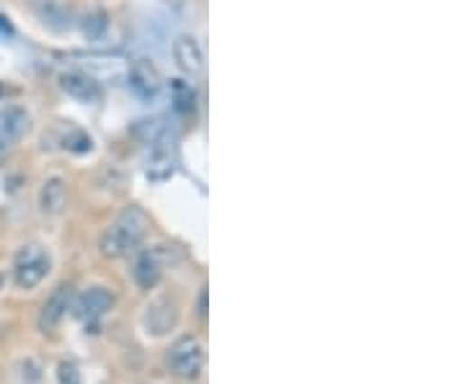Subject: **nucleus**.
I'll list each match as a JSON object with an SVG mask.
<instances>
[{
  "instance_id": "nucleus-4",
  "label": "nucleus",
  "mask_w": 465,
  "mask_h": 384,
  "mask_svg": "<svg viewBox=\"0 0 465 384\" xmlns=\"http://www.w3.org/2000/svg\"><path fill=\"white\" fill-rule=\"evenodd\" d=\"M114 307V294L104 287H91L88 292H83L73 302L70 310L75 317L86 325V328H98L101 317Z\"/></svg>"
},
{
  "instance_id": "nucleus-8",
  "label": "nucleus",
  "mask_w": 465,
  "mask_h": 384,
  "mask_svg": "<svg viewBox=\"0 0 465 384\" xmlns=\"http://www.w3.org/2000/svg\"><path fill=\"white\" fill-rule=\"evenodd\" d=\"M60 88L80 104H96L101 98V86L83 70H68L60 75Z\"/></svg>"
},
{
  "instance_id": "nucleus-12",
  "label": "nucleus",
  "mask_w": 465,
  "mask_h": 384,
  "mask_svg": "<svg viewBox=\"0 0 465 384\" xmlns=\"http://www.w3.org/2000/svg\"><path fill=\"white\" fill-rule=\"evenodd\" d=\"M173 170V145H168V140H158L150 147L148 160V178L153 181H166Z\"/></svg>"
},
{
  "instance_id": "nucleus-17",
  "label": "nucleus",
  "mask_w": 465,
  "mask_h": 384,
  "mask_svg": "<svg viewBox=\"0 0 465 384\" xmlns=\"http://www.w3.org/2000/svg\"><path fill=\"white\" fill-rule=\"evenodd\" d=\"M197 312H200V317H207V289H202V294H200V302H197Z\"/></svg>"
},
{
  "instance_id": "nucleus-5",
  "label": "nucleus",
  "mask_w": 465,
  "mask_h": 384,
  "mask_svg": "<svg viewBox=\"0 0 465 384\" xmlns=\"http://www.w3.org/2000/svg\"><path fill=\"white\" fill-rule=\"evenodd\" d=\"M29 129V114L21 106H5L0 109V160L19 145L21 137Z\"/></svg>"
},
{
  "instance_id": "nucleus-21",
  "label": "nucleus",
  "mask_w": 465,
  "mask_h": 384,
  "mask_svg": "<svg viewBox=\"0 0 465 384\" xmlns=\"http://www.w3.org/2000/svg\"><path fill=\"white\" fill-rule=\"evenodd\" d=\"M0 96H3V86H0Z\"/></svg>"
},
{
  "instance_id": "nucleus-10",
  "label": "nucleus",
  "mask_w": 465,
  "mask_h": 384,
  "mask_svg": "<svg viewBox=\"0 0 465 384\" xmlns=\"http://www.w3.org/2000/svg\"><path fill=\"white\" fill-rule=\"evenodd\" d=\"M176 317H179L176 305L168 297H158L145 312V328L153 335H166L168 330L176 325Z\"/></svg>"
},
{
  "instance_id": "nucleus-15",
  "label": "nucleus",
  "mask_w": 465,
  "mask_h": 384,
  "mask_svg": "<svg viewBox=\"0 0 465 384\" xmlns=\"http://www.w3.org/2000/svg\"><path fill=\"white\" fill-rule=\"evenodd\" d=\"M93 147L91 137L86 134V132H73L68 140H65V150H70V152H78V155H83V152H88Z\"/></svg>"
},
{
  "instance_id": "nucleus-2",
  "label": "nucleus",
  "mask_w": 465,
  "mask_h": 384,
  "mask_svg": "<svg viewBox=\"0 0 465 384\" xmlns=\"http://www.w3.org/2000/svg\"><path fill=\"white\" fill-rule=\"evenodd\" d=\"M50 269H52L50 253L37 242H29L19 248V253L14 258V281L19 289H34L47 279Z\"/></svg>"
},
{
  "instance_id": "nucleus-18",
  "label": "nucleus",
  "mask_w": 465,
  "mask_h": 384,
  "mask_svg": "<svg viewBox=\"0 0 465 384\" xmlns=\"http://www.w3.org/2000/svg\"><path fill=\"white\" fill-rule=\"evenodd\" d=\"M11 34H14V29H11V23H8V19H3V16H0V39L11 37Z\"/></svg>"
},
{
  "instance_id": "nucleus-13",
  "label": "nucleus",
  "mask_w": 465,
  "mask_h": 384,
  "mask_svg": "<svg viewBox=\"0 0 465 384\" xmlns=\"http://www.w3.org/2000/svg\"><path fill=\"white\" fill-rule=\"evenodd\" d=\"M68 202V186L62 178H47V181L42 183V191H39V206H42V212H47V215H60L62 212V206Z\"/></svg>"
},
{
  "instance_id": "nucleus-3",
  "label": "nucleus",
  "mask_w": 465,
  "mask_h": 384,
  "mask_svg": "<svg viewBox=\"0 0 465 384\" xmlns=\"http://www.w3.org/2000/svg\"><path fill=\"white\" fill-rule=\"evenodd\" d=\"M205 366V348L197 338L184 335L168 351V369L181 379H197Z\"/></svg>"
},
{
  "instance_id": "nucleus-9",
  "label": "nucleus",
  "mask_w": 465,
  "mask_h": 384,
  "mask_svg": "<svg viewBox=\"0 0 465 384\" xmlns=\"http://www.w3.org/2000/svg\"><path fill=\"white\" fill-rule=\"evenodd\" d=\"M130 271L135 284L140 289H153L161 281V274H163V263H161L158 251H140V253H135Z\"/></svg>"
},
{
  "instance_id": "nucleus-20",
  "label": "nucleus",
  "mask_w": 465,
  "mask_h": 384,
  "mask_svg": "<svg viewBox=\"0 0 465 384\" xmlns=\"http://www.w3.org/2000/svg\"><path fill=\"white\" fill-rule=\"evenodd\" d=\"M0 287H3V276H0Z\"/></svg>"
},
{
  "instance_id": "nucleus-16",
  "label": "nucleus",
  "mask_w": 465,
  "mask_h": 384,
  "mask_svg": "<svg viewBox=\"0 0 465 384\" xmlns=\"http://www.w3.org/2000/svg\"><path fill=\"white\" fill-rule=\"evenodd\" d=\"M57 384H80V371L70 361H62L57 369Z\"/></svg>"
},
{
  "instance_id": "nucleus-6",
  "label": "nucleus",
  "mask_w": 465,
  "mask_h": 384,
  "mask_svg": "<svg viewBox=\"0 0 465 384\" xmlns=\"http://www.w3.org/2000/svg\"><path fill=\"white\" fill-rule=\"evenodd\" d=\"M73 307V287L68 284H60L55 292L47 297V302L42 305L39 312V328L44 333H52L60 328V323L65 320L68 310Z\"/></svg>"
},
{
  "instance_id": "nucleus-1",
  "label": "nucleus",
  "mask_w": 465,
  "mask_h": 384,
  "mask_svg": "<svg viewBox=\"0 0 465 384\" xmlns=\"http://www.w3.org/2000/svg\"><path fill=\"white\" fill-rule=\"evenodd\" d=\"M150 220L148 215L140 206H127L116 215V220L107 227V233L101 235V253L107 258H122L135 253L140 248V242L145 240Z\"/></svg>"
},
{
  "instance_id": "nucleus-14",
  "label": "nucleus",
  "mask_w": 465,
  "mask_h": 384,
  "mask_svg": "<svg viewBox=\"0 0 465 384\" xmlns=\"http://www.w3.org/2000/svg\"><path fill=\"white\" fill-rule=\"evenodd\" d=\"M171 91H173V104H176V109L179 111L194 109V91H191V86H189V83H184V80H173Z\"/></svg>"
},
{
  "instance_id": "nucleus-19",
  "label": "nucleus",
  "mask_w": 465,
  "mask_h": 384,
  "mask_svg": "<svg viewBox=\"0 0 465 384\" xmlns=\"http://www.w3.org/2000/svg\"><path fill=\"white\" fill-rule=\"evenodd\" d=\"M168 5H173V8H179V5H181V3H184V0H166Z\"/></svg>"
},
{
  "instance_id": "nucleus-7",
  "label": "nucleus",
  "mask_w": 465,
  "mask_h": 384,
  "mask_svg": "<svg viewBox=\"0 0 465 384\" xmlns=\"http://www.w3.org/2000/svg\"><path fill=\"white\" fill-rule=\"evenodd\" d=\"M130 91L140 98V101H153L161 93V73L155 70V65L148 59H135L130 65V75H127Z\"/></svg>"
},
{
  "instance_id": "nucleus-11",
  "label": "nucleus",
  "mask_w": 465,
  "mask_h": 384,
  "mask_svg": "<svg viewBox=\"0 0 465 384\" xmlns=\"http://www.w3.org/2000/svg\"><path fill=\"white\" fill-rule=\"evenodd\" d=\"M173 57H176L179 68L186 75H191V78L202 75V70H205V55H202V50H200V44H197L194 37L176 39L173 41Z\"/></svg>"
}]
</instances>
